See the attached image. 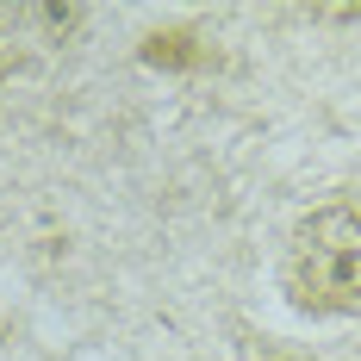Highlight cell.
Instances as JSON below:
<instances>
[{
	"mask_svg": "<svg viewBox=\"0 0 361 361\" xmlns=\"http://www.w3.org/2000/svg\"><path fill=\"white\" fill-rule=\"evenodd\" d=\"M144 63H169V69H180V63H193V37H187V32L149 37V44H144Z\"/></svg>",
	"mask_w": 361,
	"mask_h": 361,
	"instance_id": "obj_2",
	"label": "cell"
},
{
	"mask_svg": "<svg viewBox=\"0 0 361 361\" xmlns=\"http://www.w3.org/2000/svg\"><path fill=\"white\" fill-rule=\"evenodd\" d=\"M281 293L312 318H361V206L336 200L293 224Z\"/></svg>",
	"mask_w": 361,
	"mask_h": 361,
	"instance_id": "obj_1",
	"label": "cell"
}]
</instances>
